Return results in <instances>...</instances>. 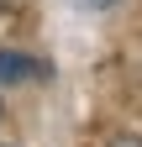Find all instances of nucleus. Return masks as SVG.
<instances>
[{"label": "nucleus", "mask_w": 142, "mask_h": 147, "mask_svg": "<svg viewBox=\"0 0 142 147\" xmlns=\"http://www.w3.org/2000/svg\"><path fill=\"white\" fill-rule=\"evenodd\" d=\"M21 79H47V63L26 58V53H5V47H0V84H21Z\"/></svg>", "instance_id": "nucleus-1"}, {"label": "nucleus", "mask_w": 142, "mask_h": 147, "mask_svg": "<svg viewBox=\"0 0 142 147\" xmlns=\"http://www.w3.org/2000/svg\"><path fill=\"white\" fill-rule=\"evenodd\" d=\"M105 147H142V137H132V131H111V137H105Z\"/></svg>", "instance_id": "nucleus-2"}, {"label": "nucleus", "mask_w": 142, "mask_h": 147, "mask_svg": "<svg viewBox=\"0 0 142 147\" xmlns=\"http://www.w3.org/2000/svg\"><path fill=\"white\" fill-rule=\"evenodd\" d=\"M79 5H95V11H105V5H116V0H79Z\"/></svg>", "instance_id": "nucleus-3"}, {"label": "nucleus", "mask_w": 142, "mask_h": 147, "mask_svg": "<svg viewBox=\"0 0 142 147\" xmlns=\"http://www.w3.org/2000/svg\"><path fill=\"white\" fill-rule=\"evenodd\" d=\"M16 5H21V0H0V11H16Z\"/></svg>", "instance_id": "nucleus-4"}]
</instances>
